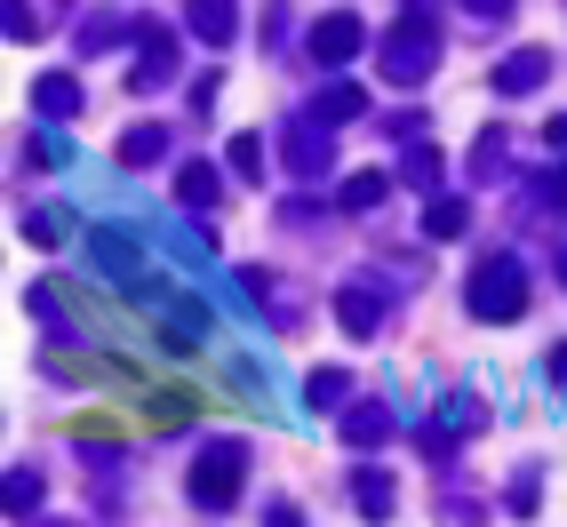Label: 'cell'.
I'll use <instances>...</instances> for the list:
<instances>
[{
  "mask_svg": "<svg viewBox=\"0 0 567 527\" xmlns=\"http://www.w3.org/2000/svg\"><path fill=\"white\" fill-rule=\"evenodd\" d=\"M240 496V447H208V456L193 464V504L200 512H224Z\"/></svg>",
  "mask_w": 567,
  "mask_h": 527,
  "instance_id": "6da1fadb",
  "label": "cell"
},
{
  "mask_svg": "<svg viewBox=\"0 0 567 527\" xmlns=\"http://www.w3.org/2000/svg\"><path fill=\"white\" fill-rule=\"evenodd\" d=\"M32 504H41V479H32V472H9V479H0V512H9V519H24Z\"/></svg>",
  "mask_w": 567,
  "mask_h": 527,
  "instance_id": "277c9868",
  "label": "cell"
},
{
  "mask_svg": "<svg viewBox=\"0 0 567 527\" xmlns=\"http://www.w3.org/2000/svg\"><path fill=\"white\" fill-rule=\"evenodd\" d=\"M472 304H480L487 320H512V312H519V264H504V256H487V272L472 280Z\"/></svg>",
  "mask_w": 567,
  "mask_h": 527,
  "instance_id": "7a4b0ae2",
  "label": "cell"
},
{
  "mask_svg": "<svg viewBox=\"0 0 567 527\" xmlns=\"http://www.w3.org/2000/svg\"><path fill=\"white\" fill-rule=\"evenodd\" d=\"M368 41V32H360V17H328L320 32H312V49H320V64H344L352 49Z\"/></svg>",
  "mask_w": 567,
  "mask_h": 527,
  "instance_id": "3957f363",
  "label": "cell"
},
{
  "mask_svg": "<svg viewBox=\"0 0 567 527\" xmlns=\"http://www.w3.org/2000/svg\"><path fill=\"white\" fill-rule=\"evenodd\" d=\"M193 24L208 32V41H224V32H233V0H200V9H193Z\"/></svg>",
  "mask_w": 567,
  "mask_h": 527,
  "instance_id": "5b68a950",
  "label": "cell"
},
{
  "mask_svg": "<svg viewBox=\"0 0 567 527\" xmlns=\"http://www.w3.org/2000/svg\"><path fill=\"white\" fill-rule=\"evenodd\" d=\"M0 32H17V41H32V9H24V0H0Z\"/></svg>",
  "mask_w": 567,
  "mask_h": 527,
  "instance_id": "52a82bcc",
  "label": "cell"
},
{
  "mask_svg": "<svg viewBox=\"0 0 567 527\" xmlns=\"http://www.w3.org/2000/svg\"><path fill=\"white\" fill-rule=\"evenodd\" d=\"M352 112H360V89H328L320 96V121H352Z\"/></svg>",
  "mask_w": 567,
  "mask_h": 527,
  "instance_id": "8992f818",
  "label": "cell"
}]
</instances>
